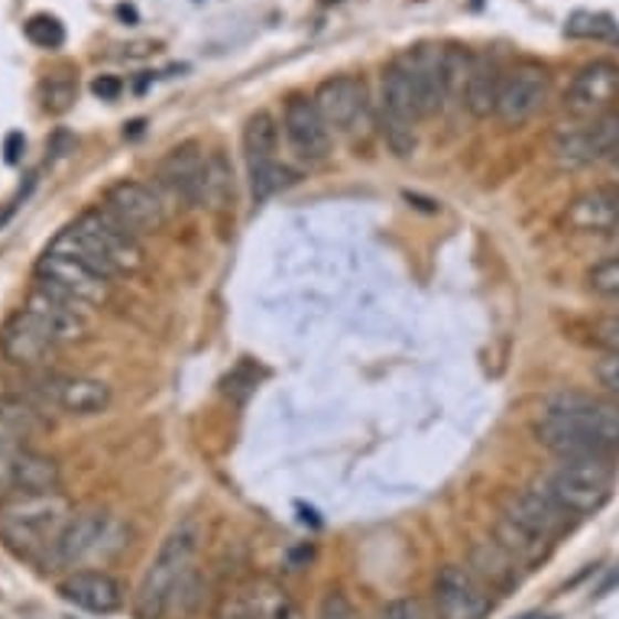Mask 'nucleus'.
Masks as SVG:
<instances>
[{
	"label": "nucleus",
	"mask_w": 619,
	"mask_h": 619,
	"mask_svg": "<svg viewBox=\"0 0 619 619\" xmlns=\"http://www.w3.org/2000/svg\"><path fill=\"white\" fill-rule=\"evenodd\" d=\"M234 176H231V166H228V159L224 156H211V166H208V201L204 204H221L231 189H234V182H231Z\"/></svg>",
	"instance_id": "nucleus-33"
},
{
	"label": "nucleus",
	"mask_w": 619,
	"mask_h": 619,
	"mask_svg": "<svg viewBox=\"0 0 619 619\" xmlns=\"http://www.w3.org/2000/svg\"><path fill=\"white\" fill-rule=\"evenodd\" d=\"M208 166L211 156L201 153L198 144H179L169 149L156 166V182L172 201L182 208H198L208 201Z\"/></svg>",
	"instance_id": "nucleus-11"
},
{
	"label": "nucleus",
	"mask_w": 619,
	"mask_h": 619,
	"mask_svg": "<svg viewBox=\"0 0 619 619\" xmlns=\"http://www.w3.org/2000/svg\"><path fill=\"white\" fill-rule=\"evenodd\" d=\"M500 88H503V69H500V62L490 59V55L471 59L468 82H464V107L474 114L476 120H486L490 114H496Z\"/></svg>",
	"instance_id": "nucleus-24"
},
{
	"label": "nucleus",
	"mask_w": 619,
	"mask_h": 619,
	"mask_svg": "<svg viewBox=\"0 0 619 619\" xmlns=\"http://www.w3.org/2000/svg\"><path fill=\"white\" fill-rule=\"evenodd\" d=\"M55 347L59 344L46 332V325L33 312H27V308L13 312L7 318V325L0 328V354L10 364H17V367H36V364H43Z\"/></svg>",
	"instance_id": "nucleus-18"
},
{
	"label": "nucleus",
	"mask_w": 619,
	"mask_h": 619,
	"mask_svg": "<svg viewBox=\"0 0 619 619\" xmlns=\"http://www.w3.org/2000/svg\"><path fill=\"white\" fill-rule=\"evenodd\" d=\"M552 153H555L558 166H565V169H580L597 159H610L613 153H619V107L594 117L584 127L558 130Z\"/></svg>",
	"instance_id": "nucleus-10"
},
{
	"label": "nucleus",
	"mask_w": 619,
	"mask_h": 619,
	"mask_svg": "<svg viewBox=\"0 0 619 619\" xmlns=\"http://www.w3.org/2000/svg\"><path fill=\"white\" fill-rule=\"evenodd\" d=\"M613 483L617 468L610 458H558L538 486L571 516H590L607 506Z\"/></svg>",
	"instance_id": "nucleus-4"
},
{
	"label": "nucleus",
	"mask_w": 619,
	"mask_h": 619,
	"mask_svg": "<svg viewBox=\"0 0 619 619\" xmlns=\"http://www.w3.org/2000/svg\"><path fill=\"white\" fill-rule=\"evenodd\" d=\"M59 594L75 604L78 610H88L97 617L117 613L124 607V587L107 571H75L59 584Z\"/></svg>",
	"instance_id": "nucleus-21"
},
{
	"label": "nucleus",
	"mask_w": 619,
	"mask_h": 619,
	"mask_svg": "<svg viewBox=\"0 0 619 619\" xmlns=\"http://www.w3.org/2000/svg\"><path fill=\"white\" fill-rule=\"evenodd\" d=\"M617 238H619V228H617Z\"/></svg>",
	"instance_id": "nucleus-45"
},
{
	"label": "nucleus",
	"mask_w": 619,
	"mask_h": 619,
	"mask_svg": "<svg viewBox=\"0 0 619 619\" xmlns=\"http://www.w3.org/2000/svg\"><path fill=\"white\" fill-rule=\"evenodd\" d=\"M75 228L104 256V263L114 270V276H127V273H137L144 266V243H140V238L134 231H127L104 204L82 211L75 218Z\"/></svg>",
	"instance_id": "nucleus-8"
},
{
	"label": "nucleus",
	"mask_w": 619,
	"mask_h": 619,
	"mask_svg": "<svg viewBox=\"0 0 619 619\" xmlns=\"http://www.w3.org/2000/svg\"><path fill=\"white\" fill-rule=\"evenodd\" d=\"M587 286H590V292L604 295V298H617L619 302V256L600 260V263L587 273Z\"/></svg>",
	"instance_id": "nucleus-32"
},
{
	"label": "nucleus",
	"mask_w": 619,
	"mask_h": 619,
	"mask_svg": "<svg viewBox=\"0 0 619 619\" xmlns=\"http://www.w3.org/2000/svg\"><path fill=\"white\" fill-rule=\"evenodd\" d=\"M523 619H555V617H542V613H528V617H523Z\"/></svg>",
	"instance_id": "nucleus-43"
},
{
	"label": "nucleus",
	"mask_w": 619,
	"mask_h": 619,
	"mask_svg": "<svg viewBox=\"0 0 619 619\" xmlns=\"http://www.w3.org/2000/svg\"><path fill=\"white\" fill-rule=\"evenodd\" d=\"M283 134H286L292 153L308 166L325 162L332 156V127L325 124V117L318 114L312 97H288L286 111H283Z\"/></svg>",
	"instance_id": "nucleus-14"
},
{
	"label": "nucleus",
	"mask_w": 619,
	"mask_h": 619,
	"mask_svg": "<svg viewBox=\"0 0 619 619\" xmlns=\"http://www.w3.org/2000/svg\"><path fill=\"white\" fill-rule=\"evenodd\" d=\"M198 538H201V532L195 523H182L166 535V542L159 545L156 558L149 562L144 580H140L137 604H134L137 619H162L169 613L176 590L195 571Z\"/></svg>",
	"instance_id": "nucleus-3"
},
{
	"label": "nucleus",
	"mask_w": 619,
	"mask_h": 619,
	"mask_svg": "<svg viewBox=\"0 0 619 619\" xmlns=\"http://www.w3.org/2000/svg\"><path fill=\"white\" fill-rule=\"evenodd\" d=\"M516 568H520V562H516L500 542H483V545H476L474 548V571L480 574L486 584H493V587L513 584V580H516Z\"/></svg>",
	"instance_id": "nucleus-28"
},
{
	"label": "nucleus",
	"mask_w": 619,
	"mask_h": 619,
	"mask_svg": "<svg viewBox=\"0 0 619 619\" xmlns=\"http://www.w3.org/2000/svg\"><path fill=\"white\" fill-rule=\"evenodd\" d=\"M120 17H124V20H137V13H134V7H120Z\"/></svg>",
	"instance_id": "nucleus-42"
},
{
	"label": "nucleus",
	"mask_w": 619,
	"mask_h": 619,
	"mask_svg": "<svg viewBox=\"0 0 619 619\" xmlns=\"http://www.w3.org/2000/svg\"><path fill=\"white\" fill-rule=\"evenodd\" d=\"M419 111H416V101H412V88H409V75L399 62H392L386 72H382V88H380V124L382 137L389 149L396 156H412L416 146H419V134H416V124H419Z\"/></svg>",
	"instance_id": "nucleus-7"
},
{
	"label": "nucleus",
	"mask_w": 619,
	"mask_h": 619,
	"mask_svg": "<svg viewBox=\"0 0 619 619\" xmlns=\"http://www.w3.org/2000/svg\"><path fill=\"white\" fill-rule=\"evenodd\" d=\"M565 224L577 234H617L619 186H600L577 195L565 211Z\"/></svg>",
	"instance_id": "nucleus-22"
},
{
	"label": "nucleus",
	"mask_w": 619,
	"mask_h": 619,
	"mask_svg": "<svg viewBox=\"0 0 619 619\" xmlns=\"http://www.w3.org/2000/svg\"><path fill=\"white\" fill-rule=\"evenodd\" d=\"M619 101V65L597 59L587 62L584 69H577L568 92H565V107L574 117H600L607 111H613Z\"/></svg>",
	"instance_id": "nucleus-15"
},
{
	"label": "nucleus",
	"mask_w": 619,
	"mask_h": 619,
	"mask_svg": "<svg viewBox=\"0 0 619 619\" xmlns=\"http://www.w3.org/2000/svg\"><path fill=\"white\" fill-rule=\"evenodd\" d=\"M312 101L334 134H350L367 114V85L354 75H337L322 82Z\"/></svg>",
	"instance_id": "nucleus-17"
},
{
	"label": "nucleus",
	"mask_w": 619,
	"mask_h": 619,
	"mask_svg": "<svg viewBox=\"0 0 619 619\" xmlns=\"http://www.w3.org/2000/svg\"><path fill=\"white\" fill-rule=\"evenodd\" d=\"M117 532H120V525L111 513L85 510V513L72 516L69 525L62 528V535L49 548L46 565L52 571H62V568H78L92 558H107L111 552H117L124 545V542H117Z\"/></svg>",
	"instance_id": "nucleus-5"
},
{
	"label": "nucleus",
	"mask_w": 619,
	"mask_h": 619,
	"mask_svg": "<svg viewBox=\"0 0 619 619\" xmlns=\"http://www.w3.org/2000/svg\"><path fill=\"white\" fill-rule=\"evenodd\" d=\"M325 3H332V0H325Z\"/></svg>",
	"instance_id": "nucleus-44"
},
{
	"label": "nucleus",
	"mask_w": 619,
	"mask_h": 619,
	"mask_svg": "<svg viewBox=\"0 0 619 619\" xmlns=\"http://www.w3.org/2000/svg\"><path fill=\"white\" fill-rule=\"evenodd\" d=\"M72 520V503L59 490L52 493H13L0 503V538L20 558L49 555L55 538Z\"/></svg>",
	"instance_id": "nucleus-2"
},
{
	"label": "nucleus",
	"mask_w": 619,
	"mask_h": 619,
	"mask_svg": "<svg viewBox=\"0 0 619 619\" xmlns=\"http://www.w3.org/2000/svg\"><path fill=\"white\" fill-rule=\"evenodd\" d=\"M503 516L513 525L525 528L528 535L542 538V542L558 538L568 528V520H571V513L562 503H555L542 486H528L523 493H516Z\"/></svg>",
	"instance_id": "nucleus-19"
},
{
	"label": "nucleus",
	"mask_w": 619,
	"mask_h": 619,
	"mask_svg": "<svg viewBox=\"0 0 619 619\" xmlns=\"http://www.w3.org/2000/svg\"><path fill=\"white\" fill-rule=\"evenodd\" d=\"M552 92L548 72L535 62H523L513 72L503 75V88H500V101H496V117L506 127H523L525 120H532Z\"/></svg>",
	"instance_id": "nucleus-12"
},
{
	"label": "nucleus",
	"mask_w": 619,
	"mask_h": 619,
	"mask_svg": "<svg viewBox=\"0 0 619 619\" xmlns=\"http://www.w3.org/2000/svg\"><path fill=\"white\" fill-rule=\"evenodd\" d=\"M36 286L49 288L82 308H97L111 298V280L92 270L88 263L49 246L36 263Z\"/></svg>",
	"instance_id": "nucleus-6"
},
{
	"label": "nucleus",
	"mask_w": 619,
	"mask_h": 619,
	"mask_svg": "<svg viewBox=\"0 0 619 619\" xmlns=\"http://www.w3.org/2000/svg\"><path fill=\"white\" fill-rule=\"evenodd\" d=\"M617 587H619V562L613 565V568H610V574H607V577L600 580V587H597V597H607V594H613Z\"/></svg>",
	"instance_id": "nucleus-40"
},
{
	"label": "nucleus",
	"mask_w": 619,
	"mask_h": 619,
	"mask_svg": "<svg viewBox=\"0 0 619 619\" xmlns=\"http://www.w3.org/2000/svg\"><path fill=\"white\" fill-rule=\"evenodd\" d=\"M607 162H610V172L617 176V186H619V153H613V156H610Z\"/></svg>",
	"instance_id": "nucleus-41"
},
{
	"label": "nucleus",
	"mask_w": 619,
	"mask_h": 619,
	"mask_svg": "<svg viewBox=\"0 0 619 619\" xmlns=\"http://www.w3.org/2000/svg\"><path fill=\"white\" fill-rule=\"evenodd\" d=\"M565 33L571 40H604V43H619V23L610 13H594V10H574L568 17Z\"/></svg>",
	"instance_id": "nucleus-29"
},
{
	"label": "nucleus",
	"mask_w": 619,
	"mask_h": 619,
	"mask_svg": "<svg viewBox=\"0 0 619 619\" xmlns=\"http://www.w3.org/2000/svg\"><path fill=\"white\" fill-rule=\"evenodd\" d=\"M280 153V124L273 120V114L256 111L246 127H243V156H246V169H260L276 159Z\"/></svg>",
	"instance_id": "nucleus-25"
},
{
	"label": "nucleus",
	"mask_w": 619,
	"mask_h": 619,
	"mask_svg": "<svg viewBox=\"0 0 619 619\" xmlns=\"http://www.w3.org/2000/svg\"><path fill=\"white\" fill-rule=\"evenodd\" d=\"M382 619H429V617H426V607H422L416 597H402V600L386 604Z\"/></svg>",
	"instance_id": "nucleus-37"
},
{
	"label": "nucleus",
	"mask_w": 619,
	"mask_h": 619,
	"mask_svg": "<svg viewBox=\"0 0 619 619\" xmlns=\"http://www.w3.org/2000/svg\"><path fill=\"white\" fill-rule=\"evenodd\" d=\"M23 33H27V40L33 43V46L40 49H62L65 43V27L52 17V13H36V17H30L27 20V27H23Z\"/></svg>",
	"instance_id": "nucleus-30"
},
{
	"label": "nucleus",
	"mask_w": 619,
	"mask_h": 619,
	"mask_svg": "<svg viewBox=\"0 0 619 619\" xmlns=\"http://www.w3.org/2000/svg\"><path fill=\"white\" fill-rule=\"evenodd\" d=\"M434 607L438 619H483L490 613V594L474 571L448 565L434 577Z\"/></svg>",
	"instance_id": "nucleus-16"
},
{
	"label": "nucleus",
	"mask_w": 619,
	"mask_h": 619,
	"mask_svg": "<svg viewBox=\"0 0 619 619\" xmlns=\"http://www.w3.org/2000/svg\"><path fill=\"white\" fill-rule=\"evenodd\" d=\"M224 613L238 619H302V610L273 580H253L224 604Z\"/></svg>",
	"instance_id": "nucleus-23"
},
{
	"label": "nucleus",
	"mask_w": 619,
	"mask_h": 619,
	"mask_svg": "<svg viewBox=\"0 0 619 619\" xmlns=\"http://www.w3.org/2000/svg\"><path fill=\"white\" fill-rule=\"evenodd\" d=\"M27 392L40 402L69 416H97L111 406V386L82 374H40L27 382Z\"/></svg>",
	"instance_id": "nucleus-9"
},
{
	"label": "nucleus",
	"mask_w": 619,
	"mask_h": 619,
	"mask_svg": "<svg viewBox=\"0 0 619 619\" xmlns=\"http://www.w3.org/2000/svg\"><path fill=\"white\" fill-rule=\"evenodd\" d=\"M594 374H597V382H600L610 396H617L619 399V354H604V357L597 360Z\"/></svg>",
	"instance_id": "nucleus-36"
},
{
	"label": "nucleus",
	"mask_w": 619,
	"mask_h": 619,
	"mask_svg": "<svg viewBox=\"0 0 619 619\" xmlns=\"http://www.w3.org/2000/svg\"><path fill=\"white\" fill-rule=\"evenodd\" d=\"M590 340L604 350V354H619V312L600 315L590 325Z\"/></svg>",
	"instance_id": "nucleus-34"
},
{
	"label": "nucleus",
	"mask_w": 619,
	"mask_h": 619,
	"mask_svg": "<svg viewBox=\"0 0 619 619\" xmlns=\"http://www.w3.org/2000/svg\"><path fill=\"white\" fill-rule=\"evenodd\" d=\"M20 153H23V134H10L3 140V159L13 166V162H20Z\"/></svg>",
	"instance_id": "nucleus-39"
},
{
	"label": "nucleus",
	"mask_w": 619,
	"mask_h": 619,
	"mask_svg": "<svg viewBox=\"0 0 619 619\" xmlns=\"http://www.w3.org/2000/svg\"><path fill=\"white\" fill-rule=\"evenodd\" d=\"M59 464L30 448L17 451V464H13V486L17 493H52L59 490Z\"/></svg>",
	"instance_id": "nucleus-26"
},
{
	"label": "nucleus",
	"mask_w": 619,
	"mask_h": 619,
	"mask_svg": "<svg viewBox=\"0 0 619 619\" xmlns=\"http://www.w3.org/2000/svg\"><path fill=\"white\" fill-rule=\"evenodd\" d=\"M46 429L43 416L36 406L17 399V396H0V438L20 444V438H33Z\"/></svg>",
	"instance_id": "nucleus-27"
},
{
	"label": "nucleus",
	"mask_w": 619,
	"mask_h": 619,
	"mask_svg": "<svg viewBox=\"0 0 619 619\" xmlns=\"http://www.w3.org/2000/svg\"><path fill=\"white\" fill-rule=\"evenodd\" d=\"M23 308L33 312L46 325V332L55 337V344H75L88 334V308H82V305H75V302H69V298H62V295H55L43 286L30 292Z\"/></svg>",
	"instance_id": "nucleus-20"
},
{
	"label": "nucleus",
	"mask_w": 619,
	"mask_h": 619,
	"mask_svg": "<svg viewBox=\"0 0 619 619\" xmlns=\"http://www.w3.org/2000/svg\"><path fill=\"white\" fill-rule=\"evenodd\" d=\"M78 97V85L72 75H55L43 85V107L49 114H65Z\"/></svg>",
	"instance_id": "nucleus-31"
},
{
	"label": "nucleus",
	"mask_w": 619,
	"mask_h": 619,
	"mask_svg": "<svg viewBox=\"0 0 619 619\" xmlns=\"http://www.w3.org/2000/svg\"><path fill=\"white\" fill-rule=\"evenodd\" d=\"M104 208L127 228L134 231L137 238L140 234H156L166 228L169 221V211L162 204V198L156 191L144 186V182H134V179H120L114 182L107 195H104Z\"/></svg>",
	"instance_id": "nucleus-13"
},
{
	"label": "nucleus",
	"mask_w": 619,
	"mask_h": 619,
	"mask_svg": "<svg viewBox=\"0 0 619 619\" xmlns=\"http://www.w3.org/2000/svg\"><path fill=\"white\" fill-rule=\"evenodd\" d=\"M315 619H357V610H354V604L347 600V594L328 590V594L322 597V604H318Z\"/></svg>",
	"instance_id": "nucleus-35"
},
{
	"label": "nucleus",
	"mask_w": 619,
	"mask_h": 619,
	"mask_svg": "<svg viewBox=\"0 0 619 619\" xmlns=\"http://www.w3.org/2000/svg\"><path fill=\"white\" fill-rule=\"evenodd\" d=\"M538 441L558 458H610L619 451V402L590 392H558L545 402Z\"/></svg>",
	"instance_id": "nucleus-1"
},
{
	"label": "nucleus",
	"mask_w": 619,
	"mask_h": 619,
	"mask_svg": "<svg viewBox=\"0 0 619 619\" xmlns=\"http://www.w3.org/2000/svg\"><path fill=\"white\" fill-rule=\"evenodd\" d=\"M92 92H95V97H101V101H117L120 92H124V82H120L117 75H97L95 82H92Z\"/></svg>",
	"instance_id": "nucleus-38"
}]
</instances>
